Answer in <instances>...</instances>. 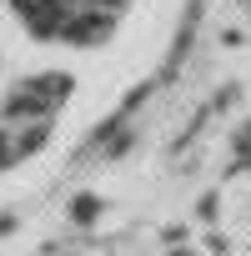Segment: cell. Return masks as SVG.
Wrapping results in <instances>:
<instances>
[{"mask_svg": "<svg viewBox=\"0 0 251 256\" xmlns=\"http://www.w3.org/2000/svg\"><path fill=\"white\" fill-rule=\"evenodd\" d=\"M126 10H131V0H0V26L30 56H40L60 80H70L80 70V60L96 56V46H106L120 30ZM0 76L46 116V126L60 116L66 96L46 76H36L6 40H0Z\"/></svg>", "mask_w": 251, "mask_h": 256, "instance_id": "obj_1", "label": "cell"}]
</instances>
